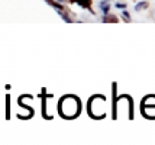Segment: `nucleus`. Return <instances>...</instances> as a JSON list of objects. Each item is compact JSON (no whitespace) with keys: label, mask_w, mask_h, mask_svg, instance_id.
<instances>
[{"label":"nucleus","mask_w":155,"mask_h":145,"mask_svg":"<svg viewBox=\"0 0 155 145\" xmlns=\"http://www.w3.org/2000/svg\"><path fill=\"white\" fill-rule=\"evenodd\" d=\"M45 2H47L51 7H54L55 10H62V9H64V6L61 5L60 2H57V0H45Z\"/></svg>","instance_id":"0eeeda50"},{"label":"nucleus","mask_w":155,"mask_h":145,"mask_svg":"<svg viewBox=\"0 0 155 145\" xmlns=\"http://www.w3.org/2000/svg\"><path fill=\"white\" fill-rule=\"evenodd\" d=\"M99 9H100L103 15H106L110 12V9H112V3L109 2V0H101L100 3H99Z\"/></svg>","instance_id":"7ed1b4c3"},{"label":"nucleus","mask_w":155,"mask_h":145,"mask_svg":"<svg viewBox=\"0 0 155 145\" xmlns=\"http://www.w3.org/2000/svg\"><path fill=\"white\" fill-rule=\"evenodd\" d=\"M119 19L116 18L115 15H112L110 12L106 15H103V18H101V22H112V23H115V22H117Z\"/></svg>","instance_id":"423d86ee"},{"label":"nucleus","mask_w":155,"mask_h":145,"mask_svg":"<svg viewBox=\"0 0 155 145\" xmlns=\"http://www.w3.org/2000/svg\"><path fill=\"white\" fill-rule=\"evenodd\" d=\"M120 15H122V21H125V22H130V21H132V18H130V13L128 12V9H123Z\"/></svg>","instance_id":"1a4fd4ad"},{"label":"nucleus","mask_w":155,"mask_h":145,"mask_svg":"<svg viewBox=\"0 0 155 145\" xmlns=\"http://www.w3.org/2000/svg\"><path fill=\"white\" fill-rule=\"evenodd\" d=\"M148 7H149L148 2H147V0H142V2H138V3H136L134 9H135V12H141V10H147Z\"/></svg>","instance_id":"20e7f679"},{"label":"nucleus","mask_w":155,"mask_h":145,"mask_svg":"<svg viewBox=\"0 0 155 145\" xmlns=\"http://www.w3.org/2000/svg\"><path fill=\"white\" fill-rule=\"evenodd\" d=\"M57 2H60V3H64V2H67V0H57Z\"/></svg>","instance_id":"9b49d317"},{"label":"nucleus","mask_w":155,"mask_h":145,"mask_svg":"<svg viewBox=\"0 0 155 145\" xmlns=\"http://www.w3.org/2000/svg\"><path fill=\"white\" fill-rule=\"evenodd\" d=\"M115 7H116V9H120V10H123V9H128V3L117 2V3H115Z\"/></svg>","instance_id":"9d476101"},{"label":"nucleus","mask_w":155,"mask_h":145,"mask_svg":"<svg viewBox=\"0 0 155 145\" xmlns=\"http://www.w3.org/2000/svg\"><path fill=\"white\" fill-rule=\"evenodd\" d=\"M57 13L60 15L61 19H62L64 22H67V23H71V22H73V19H71V18L68 16L67 12H64V9H62V10H57Z\"/></svg>","instance_id":"6e6552de"},{"label":"nucleus","mask_w":155,"mask_h":145,"mask_svg":"<svg viewBox=\"0 0 155 145\" xmlns=\"http://www.w3.org/2000/svg\"><path fill=\"white\" fill-rule=\"evenodd\" d=\"M80 112V102L74 96H65L60 102V113L64 117H75Z\"/></svg>","instance_id":"f257e3e1"},{"label":"nucleus","mask_w":155,"mask_h":145,"mask_svg":"<svg viewBox=\"0 0 155 145\" xmlns=\"http://www.w3.org/2000/svg\"><path fill=\"white\" fill-rule=\"evenodd\" d=\"M73 3H77L80 7H83V9H87V10H90L91 12V15H94V10L91 9V0H71Z\"/></svg>","instance_id":"f03ea898"},{"label":"nucleus","mask_w":155,"mask_h":145,"mask_svg":"<svg viewBox=\"0 0 155 145\" xmlns=\"http://www.w3.org/2000/svg\"><path fill=\"white\" fill-rule=\"evenodd\" d=\"M148 104L155 109V96H147L142 100V107H143V106H148Z\"/></svg>","instance_id":"39448f33"}]
</instances>
